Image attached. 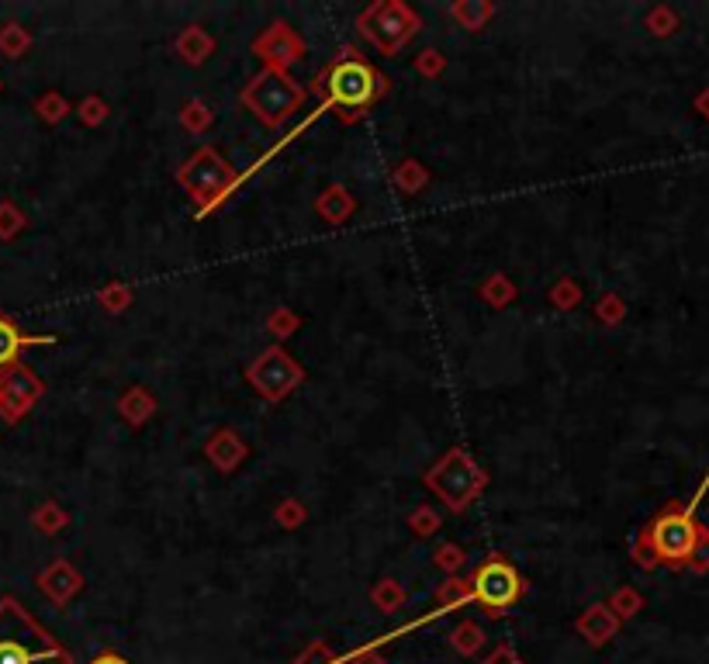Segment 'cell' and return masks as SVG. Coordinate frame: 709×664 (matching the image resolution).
Listing matches in <instances>:
<instances>
[{"label": "cell", "mask_w": 709, "mask_h": 664, "mask_svg": "<svg viewBox=\"0 0 709 664\" xmlns=\"http://www.w3.org/2000/svg\"><path fill=\"white\" fill-rule=\"evenodd\" d=\"M0 664H73V654L14 595L0 599Z\"/></svg>", "instance_id": "6da1fadb"}, {"label": "cell", "mask_w": 709, "mask_h": 664, "mask_svg": "<svg viewBox=\"0 0 709 664\" xmlns=\"http://www.w3.org/2000/svg\"><path fill=\"white\" fill-rule=\"evenodd\" d=\"M381 77L357 49H343L336 59H329L319 70L312 90L322 97V111L326 108H346V111H364L371 108L381 94Z\"/></svg>", "instance_id": "7a4b0ae2"}, {"label": "cell", "mask_w": 709, "mask_h": 664, "mask_svg": "<svg viewBox=\"0 0 709 664\" xmlns=\"http://www.w3.org/2000/svg\"><path fill=\"white\" fill-rule=\"evenodd\" d=\"M239 104L246 111H253V118L267 128L288 125L298 108L305 104V87H298V80L288 70H267L263 66L256 77L239 90Z\"/></svg>", "instance_id": "3957f363"}, {"label": "cell", "mask_w": 709, "mask_h": 664, "mask_svg": "<svg viewBox=\"0 0 709 664\" xmlns=\"http://www.w3.org/2000/svg\"><path fill=\"white\" fill-rule=\"evenodd\" d=\"M699 550V526L692 509H665L637 543L640 564H685Z\"/></svg>", "instance_id": "277c9868"}, {"label": "cell", "mask_w": 709, "mask_h": 664, "mask_svg": "<svg viewBox=\"0 0 709 664\" xmlns=\"http://www.w3.org/2000/svg\"><path fill=\"white\" fill-rule=\"evenodd\" d=\"M177 184L187 191V198L198 201V215H208L215 205H222V198L239 184L236 166L225 160L218 149L201 146L184 166L177 170Z\"/></svg>", "instance_id": "5b68a950"}, {"label": "cell", "mask_w": 709, "mask_h": 664, "mask_svg": "<svg viewBox=\"0 0 709 664\" xmlns=\"http://www.w3.org/2000/svg\"><path fill=\"white\" fill-rule=\"evenodd\" d=\"M422 481H426L429 492H436V498H443V505H447L450 512H464L467 505L478 498L481 488L488 485L485 471H481V467L474 464V457L460 447H450L447 454L429 467Z\"/></svg>", "instance_id": "8992f818"}, {"label": "cell", "mask_w": 709, "mask_h": 664, "mask_svg": "<svg viewBox=\"0 0 709 664\" xmlns=\"http://www.w3.org/2000/svg\"><path fill=\"white\" fill-rule=\"evenodd\" d=\"M357 28L374 49H381L384 56H395L419 35L422 18L416 7L402 4V0H374L371 7L360 11Z\"/></svg>", "instance_id": "52a82bcc"}, {"label": "cell", "mask_w": 709, "mask_h": 664, "mask_svg": "<svg viewBox=\"0 0 709 664\" xmlns=\"http://www.w3.org/2000/svg\"><path fill=\"white\" fill-rule=\"evenodd\" d=\"M467 585H471V602H478L481 613L492 616V620H502L526 595V578L502 554L485 557L474 568V575L467 578Z\"/></svg>", "instance_id": "ba28073f"}, {"label": "cell", "mask_w": 709, "mask_h": 664, "mask_svg": "<svg viewBox=\"0 0 709 664\" xmlns=\"http://www.w3.org/2000/svg\"><path fill=\"white\" fill-rule=\"evenodd\" d=\"M246 377L256 388V395L267 402H284L291 391H298V384L305 381V367L291 357L284 346H267L260 357L246 367Z\"/></svg>", "instance_id": "9c48e42d"}, {"label": "cell", "mask_w": 709, "mask_h": 664, "mask_svg": "<svg viewBox=\"0 0 709 664\" xmlns=\"http://www.w3.org/2000/svg\"><path fill=\"white\" fill-rule=\"evenodd\" d=\"M45 395V384L35 371H28L25 364H14L7 371H0V419L4 422H21L32 405Z\"/></svg>", "instance_id": "30bf717a"}, {"label": "cell", "mask_w": 709, "mask_h": 664, "mask_svg": "<svg viewBox=\"0 0 709 664\" xmlns=\"http://www.w3.org/2000/svg\"><path fill=\"white\" fill-rule=\"evenodd\" d=\"M253 56H260L267 70H288L291 63L305 56V42L288 21H270L253 39Z\"/></svg>", "instance_id": "8fae6325"}, {"label": "cell", "mask_w": 709, "mask_h": 664, "mask_svg": "<svg viewBox=\"0 0 709 664\" xmlns=\"http://www.w3.org/2000/svg\"><path fill=\"white\" fill-rule=\"evenodd\" d=\"M39 588H42V595L52 602V606L63 609L66 602H70L73 595L84 588V578H80V571L73 568L70 561H52L49 568L39 575Z\"/></svg>", "instance_id": "7c38bea8"}, {"label": "cell", "mask_w": 709, "mask_h": 664, "mask_svg": "<svg viewBox=\"0 0 709 664\" xmlns=\"http://www.w3.org/2000/svg\"><path fill=\"white\" fill-rule=\"evenodd\" d=\"M52 343H56V336H32V332L21 329L11 315L0 312V371L18 364L28 346H52Z\"/></svg>", "instance_id": "4fadbf2b"}, {"label": "cell", "mask_w": 709, "mask_h": 664, "mask_svg": "<svg viewBox=\"0 0 709 664\" xmlns=\"http://www.w3.org/2000/svg\"><path fill=\"white\" fill-rule=\"evenodd\" d=\"M578 633L588 640L592 647H602L609 637L616 633V616H613V606H588L578 620Z\"/></svg>", "instance_id": "5bb4252c"}, {"label": "cell", "mask_w": 709, "mask_h": 664, "mask_svg": "<svg viewBox=\"0 0 709 664\" xmlns=\"http://www.w3.org/2000/svg\"><path fill=\"white\" fill-rule=\"evenodd\" d=\"M243 457H246V443L239 440L232 429H222V433H215L208 440V460L215 467H222V471H232Z\"/></svg>", "instance_id": "9a60e30c"}, {"label": "cell", "mask_w": 709, "mask_h": 664, "mask_svg": "<svg viewBox=\"0 0 709 664\" xmlns=\"http://www.w3.org/2000/svg\"><path fill=\"white\" fill-rule=\"evenodd\" d=\"M450 14H454L460 25L467 28V32H481V28H485V21L495 14V7L485 4V0H457V4L450 7Z\"/></svg>", "instance_id": "2e32d148"}, {"label": "cell", "mask_w": 709, "mask_h": 664, "mask_svg": "<svg viewBox=\"0 0 709 664\" xmlns=\"http://www.w3.org/2000/svg\"><path fill=\"white\" fill-rule=\"evenodd\" d=\"M177 49H180V56H184L187 63H191V66H198V63H205V59H208V52L215 49V42L208 39V32H205V28H198V25H194V28H187V32L180 35Z\"/></svg>", "instance_id": "e0dca14e"}, {"label": "cell", "mask_w": 709, "mask_h": 664, "mask_svg": "<svg viewBox=\"0 0 709 664\" xmlns=\"http://www.w3.org/2000/svg\"><path fill=\"white\" fill-rule=\"evenodd\" d=\"M471 602V585H467V578L460 581V578H450L447 585L436 592V616H443V613H454V609L460 606H467Z\"/></svg>", "instance_id": "ac0fdd59"}, {"label": "cell", "mask_w": 709, "mask_h": 664, "mask_svg": "<svg viewBox=\"0 0 709 664\" xmlns=\"http://www.w3.org/2000/svg\"><path fill=\"white\" fill-rule=\"evenodd\" d=\"M350 211H353V198L343 191V187H329V191L319 198V215L326 218V222H333V225L343 222Z\"/></svg>", "instance_id": "d6986e66"}, {"label": "cell", "mask_w": 709, "mask_h": 664, "mask_svg": "<svg viewBox=\"0 0 709 664\" xmlns=\"http://www.w3.org/2000/svg\"><path fill=\"white\" fill-rule=\"evenodd\" d=\"M371 599H374V606L381 609V613H398L402 609V602H405V592H402V585L398 581H391V578H384L381 585L371 592Z\"/></svg>", "instance_id": "ffe728a7"}, {"label": "cell", "mask_w": 709, "mask_h": 664, "mask_svg": "<svg viewBox=\"0 0 709 664\" xmlns=\"http://www.w3.org/2000/svg\"><path fill=\"white\" fill-rule=\"evenodd\" d=\"M450 644H454V651H460V654H474V651H481V644H485V633H481L478 623H460L454 630V637H450Z\"/></svg>", "instance_id": "44dd1931"}, {"label": "cell", "mask_w": 709, "mask_h": 664, "mask_svg": "<svg viewBox=\"0 0 709 664\" xmlns=\"http://www.w3.org/2000/svg\"><path fill=\"white\" fill-rule=\"evenodd\" d=\"M122 412H125L128 422H142L149 412H153V398H149L142 388H132V391H128V395L122 398Z\"/></svg>", "instance_id": "7402d4cb"}, {"label": "cell", "mask_w": 709, "mask_h": 664, "mask_svg": "<svg viewBox=\"0 0 709 664\" xmlns=\"http://www.w3.org/2000/svg\"><path fill=\"white\" fill-rule=\"evenodd\" d=\"M28 35L21 32V25H4L0 28V52H4V56H11V59H18L21 52L28 49Z\"/></svg>", "instance_id": "603a6c76"}, {"label": "cell", "mask_w": 709, "mask_h": 664, "mask_svg": "<svg viewBox=\"0 0 709 664\" xmlns=\"http://www.w3.org/2000/svg\"><path fill=\"white\" fill-rule=\"evenodd\" d=\"M291 664H350V658H339V654L333 651V647H326V644H308L305 647V654L301 658H294Z\"/></svg>", "instance_id": "cb8c5ba5"}, {"label": "cell", "mask_w": 709, "mask_h": 664, "mask_svg": "<svg viewBox=\"0 0 709 664\" xmlns=\"http://www.w3.org/2000/svg\"><path fill=\"white\" fill-rule=\"evenodd\" d=\"M32 523H35V526H39V530H42V533H56V530H59V526H63V523H66V516H63V512H59V505H56V502H45V505H42V509H39V512H35V516H32Z\"/></svg>", "instance_id": "d4e9b609"}, {"label": "cell", "mask_w": 709, "mask_h": 664, "mask_svg": "<svg viewBox=\"0 0 709 664\" xmlns=\"http://www.w3.org/2000/svg\"><path fill=\"white\" fill-rule=\"evenodd\" d=\"M21 225H25V215H21V211L14 208L11 201H4V205H0V239L18 236Z\"/></svg>", "instance_id": "484cf974"}, {"label": "cell", "mask_w": 709, "mask_h": 664, "mask_svg": "<svg viewBox=\"0 0 709 664\" xmlns=\"http://www.w3.org/2000/svg\"><path fill=\"white\" fill-rule=\"evenodd\" d=\"M211 122V115H208V108L201 101H191V104H184V125L187 128H194V132H201Z\"/></svg>", "instance_id": "4316f807"}, {"label": "cell", "mask_w": 709, "mask_h": 664, "mask_svg": "<svg viewBox=\"0 0 709 664\" xmlns=\"http://www.w3.org/2000/svg\"><path fill=\"white\" fill-rule=\"evenodd\" d=\"M132 301V291L122 288V284H115V288H108V291H101V305H108L111 312H122V308Z\"/></svg>", "instance_id": "83f0119b"}, {"label": "cell", "mask_w": 709, "mask_h": 664, "mask_svg": "<svg viewBox=\"0 0 709 664\" xmlns=\"http://www.w3.org/2000/svg\"><path fill=\"white\" fill-rule=\"evenodd\" d=\"M481 664H526L523 658H519V654L516 651H512V647L509 644H502V647H495V651L492 654H488V658L485 661H481Z\"/></svg>", "instance_id": "f1b7e54d"}, {"label": "cell", "mask_w": 709, "mask_h": 664, "mask_svg": "<svg viewBox=\"0 0 709 664\" xmlns=\"http://www.w3.org/2000/svg\"><path fill=\"white\" fill-rule=\"evenodd\" d=\"M412 526H416V533H433L436 526H440V519H436L429 509H416L412 512Z\"/></svg>", "instance_id": "f546056e"}, {"label": "cell", "mask_w": 709, "mask_h": 664, "mask_svg": "<svg viewBox=\"0 0 709 664\" xmlns=\"http://www.w3.org/2000/svg\"><path fill=\"white\" fill-rule=\"evenodd\" d=\"M350 664H384V658L377 654V647H360L350 654Z\"/></svg>", "instance_id": "4dcf8cb0"}, {"label": "cell", "mask_w": 709, "mask_h": 664, "mask_svg": "<svg viewBox=\"0 0 709 664\" xmlns=\"http://www.w3.org/2000/svg\"><path fill=\"white\" fill-rule=\"evenodd\" d=\"M436 564H440V568H457V564H460L457 547H443V554L436 557Z\"/></svg>", "instance_id": "1f68e13d"}, {"label": "cell", "mask_w": 709, "mask_h": 664, "mask_svg": "<svg viewBox=\"0 0 709 664\" xmlns=\"http://www.w3.org/2000/svg\"><path fill=\"white\" fill-rule=\"evenodd\" d=\"M90 664H132V661L122 658V654H115V651H104V654H97V658H90Z\"/></svg>", "instance_id": "d6a6232c"}]
</instances>
